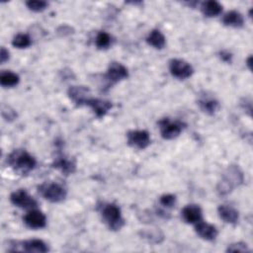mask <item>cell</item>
Segmentation results:
<instances>
[{"instance_id": "obj_1", "label": "cell", "mask_w": 253, "mask_h": 253, "mask_svg": "<svg viewBox=\"0 0 253 253\" xmlns=\"http://www.w3.org/2000/svg\"><path fill=\"white\" fill-rule=\"evenodd\" d=\"M7 164L14 170V172L21 175H27L36 167L37 161L27 150L14 149L7 156Z\"/></svg>"}, {"instance_id": "obj_2", "label": "cell", "mask_w": 253, "mask_h": 253, "mask_svg": "<svg viewBox=\"0 0 253 253\" xmlns=\"http://www.w3.org/2000/svg\"><path fill=\"white\" fill-rule=\"evenodd\" d=\"M243 180V173L239 167L236 165H231L222 174L221 181L218 182L216 190L219 195L226 196L231 193L235 187L241 185Z\"/></svg>"}, {"instance_id": "obj_3", "label": "cell", "mask_w": 253, "mask_h": 253, "mask_svg": "<svg viewBox=\"0 0 253 253\" xmlns=\"http://www.w3.org/2000/svg\"><path fill=\"white\" fill-rule=\"evenodd\" d=\"M99 211L102 219L111 230H120L125 225V219L122 216L121 209L116 204L104 203L99 207Z\"/></svg>"}, {"instance_id": "obj_4", "label": "cell", "mask_w": 253, "mask_h": 253, "mask_svg": "<svg viewBox=\"0 0 253 253\" xmlns=\"http://www.w3.org/2000/svg\"><path fill=\"white\" fill-rule=\"evenodd\" d=\"M39 193L50 203H60L66 198V189L58 183H43L38 187Z\"/></svg>"}, {"instance_id": "obj_5", "label": "cell", "mask_w": 253, "mask_h": 253, "mask_svg": "<svg viewBox=\"0 0 253 253\" xmlns=\"http://www.w3.org/2000/svg\"><path fill=\"white\" fill-rule=\"evenodd\" d=\"M159 130L161 136L164 139H174L180 135L184 128V124L180 121H172L168 118H164L158 122Z\"/></svg>"}, {"instance_id": "obj_6", "label": "cell", "mask_w": 253, "mask_h": 253, "mask_svg": "<svg viewBox=\"0 0 253 253\" xmlns=\"http://www.w3.org/2000/svg\"><path fill=\"white\" fill-rule=\"evenodd\" d=\"M169 71L174 77L180 80L187 79L194 73L192 65L184 59L180 58H173L169 61Z\"/></svg>"}, {"instance_id": "obj_7", "label": "cell", "mask_w": 253, "mask_h": 253, "mask_svg": "<svg viewBox=\"0 0 253 253\" xmlns=\"http://www.w3.org/2000/svg\"><path fill=\"white\" fill-rule=\"evenodd\" d=\"M126 138L128 145L136 149H144L151 142L149 132L143 129L129 130L126 133Z\"/></svg>"}, {"instance_id": "obj_8", "label": "cell", "mask_w": 253, "mask_h": 253, "mask_svg": "<svg viewBox=\"0 0 253 253\" xmlns=\"http://www.w3.org/2000/svg\"><path fill=\"white\" fill-rule=\"evenodd\" d=\"M10 201L14 206L25 210H33L38 206L37 201L22 189L13 192L10 195Z\"/></svg>"}, {"instance_id": "obj_9", "label": "cell", "mask_w": 253, "mask_h": 253, "mask_svg": "<svg viewBox=\"0 0 253 253\" xmlns=\"http://www.w3.org/2000/svg\"><path fill=\"white\" fill-rule=\"evenodd\" d=\"M128 76L127 68L120 62H111L105 74V78L112 84L118 83Z\"/></svg>"}, {"instance_id": "obj_10", "label": "cell", "mask_w": 253, "mask_h": 253, "mask_svg": "<svg viewBox=\"0 0 253 253\" xmlns=\"http://www.w3.org/2000/svg\"><path fill=\"white\" fill-rule=\"evenodd\" d=\"M25 224L33 229H40L45 226L46 224V217L45 215L38 210H31L28 211L25 216L23 217Z\"/></svg>"}, {"instance_id": "obj_11", "label": "cell", "mask_w": 253, "mask_h": 253, "mask_svg": "<svg viewBox=\"0 0 253 253\" xmlns=\"http://www.w3.org/2000/svg\"><path fill=\"white\" fill-rule=\"evenodd\" d=\"M67 93L76 106H86V103L91 98L90 90L85 86H71Z\"/></svg>"}, {"instance_id": "obj_12", "label": "cell", "mask_w": 253, "mask_h": 253, "mask_svg": "<svg viewBox=\"0 0 253 253\" xmlns=\"http://www.w3.org/2000/svg\"><path fill=\"white\" fill-rule=\"evenodd\" d=\"M18 250L25 252L44 253L49 250L47 244L41 239H29L23 242H18Z\"/></svg>"}, {"instance_id": "obj_13", "label": "cell", "mask_w": 253, "mask_h": 253, "mask_svg": "<svg viewBox=\"0 0 253 253\" xmlns=\"http://www.w3.org/2000/svg\"><path fill=\"white\" fill-rule=\"evenodd\" d=\"M52 167L60 170L63 174L69 175L75 172L76 163L74 159L65 156L64 154H58L52 163Z\"/></svg>"}, {"instance_id": "obj_14", "label": "cell", "mask_w": 253, "mask_h": 253, "mask_svg": "<svg viewBox=\"0 0 253 253\" xmlns=\"http://www.w3.org/2000/svg\"><path fill=\"white\" fill-rule=\"evenodd\" d=\"M195 231L201 238L208 240V241L214 240L218 233L217 229L214 225L210 224L205 221H202V220L195 223Z\"/></svg>"}, {"instance_id": "obj_15", "label": "cell", "mask_w": 253, "mask_h": 253, "mask_svg": "<svg viewBox=\"0 0 253 253\" xmlns=\"http://www.w3.org/2000/svg\"><path fill=\"white\" fill-rule=\"evenodd\" d=\"M86 106L90 107L97 118H103L109 110L112 108V103L108 100L98 99V98H90L86 103Z\"/></svg>"}, {"instance_id": "obj_16", "label": "cell", "mask_w": 253, "mask_h": 253, "mask_svg": "<svg viewBox=\"0 0 253 253\" xmlns=\"http://www.w3.org/2000/svg\"><path fill=\"white\" fill-rule=\"evenodd\" d=\"M181 216L185 222L195 224L198 221L202 220V209L198 205H187L183 208L181 211Z\"/></svg>"}, {"instance_id": "obj_17", "label": "cell", "mask_w": 253, "mask_h": 253, "mask_svg": "<svg viewBox=\"0 0 253 253\" xmlns=\"http://www.w3.org/2000/svg\"><path fill=\"white\" fill-rule=\"evenodd\" d=\"M199 108L208 115H214L219 110V102L212 96L201 95L198 100Z\"/></svg>"}, {"instance_id": "obj_18", "label": "cell", "mask_w": 253, "mask_h": 253, "mask_svg": "<svg viewBox=\"0 0 253 253\" xmlns=\"http://www.w3.org/2000/svg\"><path fill=\"white\" fill-rule=\"evenodd\" d=\"M217 212L219 217L226 223L235 224L238 221L239 213L236 209L228 205H220L217 208Z\"/></svg>"}, {"instance_id": "obj_19", "label": "cell", "mask_w": 253, "mask_h": 253, "mask_svg": "<svg viewBox=\"0 0 253 253\" xmlns=\"http://www.w3.org/2000/svg\"><path fill=\"white\" fill-rule=\"evenodd\" d=\"M201 11L206 17H209V18L216 17L221 13L222 5L217 1H213V0L205 1L201 4Z\"/></svg>"}, {"instance_id": "obj_20", "label": "cell", "mask_w": 253, "mask_h": 253, "mask_svg": "<svg viewBox=\"0 0 253 253\" xmlns=\"http://www.w3.org/2000/svg\"><path fill=\"white\" fill-rule=\"evenodd\" d=\"M222 23L228 27L240 28L244 24V19H243V16L239 12L232 10L223 15Z\"/></svg>"}, {"instance_id": "obj_21", "label": "cell", "mask_w": 253, "mask_h": 253, "mask_svg": "<svg viewBox=\"0 0 253 253\" xmlns=\"http://www.w3.org/2000/svg\"><path fill=\"white\" fill-rule=\"evenodd\" d=\"M146 42L149 45L153 46L156 49H162L166 44V39L159 30H152L148 34Z\"/></svg>"}, {"instance_id": "obj_22", "label": "cell", "mask_w": 253, "mask_h": 253, "mask_svg": "<svg viewBox=\"0 0 253 253\" xmlns=\"http://www.w3.org/2000/svg\"><path fill=\"white\" fill-rule=\"evenodd\" d=\"M20 81V77L18 74L12 72V71H2L0 74V84L3 87H14L18 85Z\"/></svg>"}, {"instance_id": "obj_23", "label": "cell", "mask_w": 253, "mask_h": 253, "mask_svg": "<svg viewBox=\"0 0 253 253\" xmlns=\"http://www.w3.org/2000/svg\"><path fill=\"white\" fill-rule=\"evenodd\" d=\"M139 235L150 243H160L164 238L163 233L157 228L143 229L139 232Z\"/></svg>"}, {"instance_id": "obj_24", "label": "cell", "mask_w": 253, "mask_h": 253, "mask_svg": "<svg viewBox=\"0 0 253 253\" xmlns=\"http://www.w3.org/2000/svg\"><path fill=\"white\" fill-rule=\"evenodd\" d=\"M12 44L17 48H26L32 44V40L26 34H18L13 38Z\"/></svg>"}, {"instance_id": "obj_25", "label": "cell", "mask_w": 253, "mask_h": 253, "mask_svg": "<svg viewBox=\"0 0 253 253\" xmlns=\"http://www.w3.org/2000/svg\"><path fill=\"white\" fill-rule=\"evenodd\" d=\"M111 42H112L111 36L108 33H106V32L98 33V35L96 37V40H95L96 46L99 49H106V48H108L111 45Z\"/></svg>"}, {"instance_id": "obj_26", "label": "cell", "mask_w": 253, "mask_h": 253, "mask_svg": "<svg viewBox=\"0 0 253 253\" xmlns=\"http://www.w3.org/2000/svg\"><path fill=\"white\" fill-rule=\"evenodd\" d=\"M26 5L31 11L42 12L47 7L48 3L46 1H42V0L41 1L40 0H30V1L26 2Z\"/></svg>"}, {"instance_id": "obj_27", "label": "cell", "mask_w": 253, "mask_h": 253, "mask_svg": "<svg viewBox=\"0 0 253 253\" xmlns=\"http://www.w3.org/2000/svg\"><path fill=\"white\" fill-rule=\"evenodd\" d=\"M159 203L162 207L166 209H172L176 204V196L172 194L162 195L159 199Z\"/></svg>"}, {"instance_id": "obj_28", "label": "cell", "mask_w": 253, "mask_h": 253, "mask_svg": "<svg viewBox=\"0 0 253 253\" xmlns=\"http://www.w3.org/2000/svg\"><path fill=\"white\" fill-rule=\"evenodd\" d=\"M226 251L227 252H249L250 250L246 243L237 242V243H232L228 245Z\"/></svg>"}, {"instance_id": "obj_29", "label": "cell", "mask_w": 253, "mask_h": 253, "mask_svg": "<svg viewBox=\"0 0 253 253\" xmlns=\"http://www.w3.org/2000/svg\"><path fill=\"white\" fill-rule=\"evenodd\" d=\"M2 116L6 121H13L17 117V113L12 110L10 107H3L2 108Z\"/></svg>"}, {"instance_id": "obj_30", "label": "cell", "mask_w": 253, "mask_h": 253, "mask_svg": "<svg viewBox=\"0 0 253 253\" xmlns=\"http://www.w3.org/2000/svg\"><path fill=\"white\" fill-rule=\"evenodd\" d=\"M9 56H10L9 50L6 49L4 46L1 47V50H0V62L1 63L6 62L9 59Z\"/></svg>"}, {"instance_id": "obj_31", "label": "cell", "mask_w": 253, "mask_h": 253, "mask_svg": "<svg viewBox=\"0 0 253 253\" xmlns=\"http://www.w3.org/2000/svg\"><path fill=\"white\" fill-rule=\"evenodd\" d=\"M219 55H220V58L225 61V62H230L231 61V58H232V54L227 51V50H222L219 52Z\"/></svg>"}, {"instance_id": "obj_32", "label": "cell", "mask_w": 253, "mask_h": 253, "mask_svg": "<svg viewBox=\"0 0 253 253\" xmlns=\"http://www.w3.org/2000/svg\"><path fill=\"white\" fill-rule=\"evenodd\" d=\"M252 56H249L248 58H247V61H246V64H247V66L249 67V69H251L252 68Z\"/></svg>"}]
</instances>
